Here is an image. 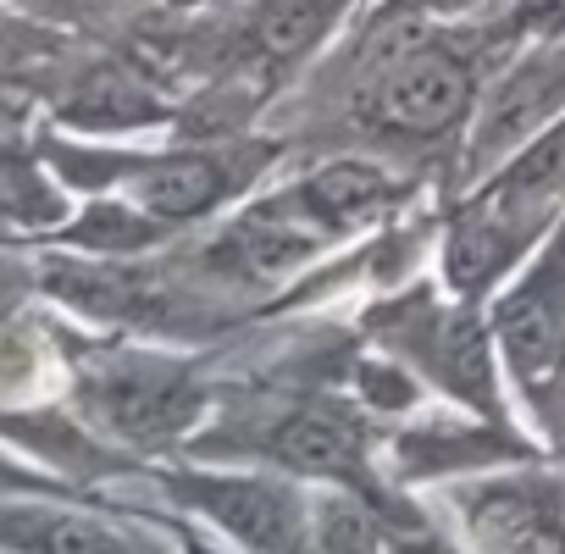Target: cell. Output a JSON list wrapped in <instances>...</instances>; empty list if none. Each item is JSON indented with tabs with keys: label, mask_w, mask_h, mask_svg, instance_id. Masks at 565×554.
Instances as JSON below:
<instances>
[{
	"label": "cell",
	"mask_w": 565,
	"mask_h": 554,
	"mask_svg": "<svg viewBox=\"0 0 565 554\" xmlns=\"http://www.w3.org/2000/svg\"><path fill=\"white\" fill-rule=\"evenodd\" d=\"M62 117L73 128H139L161 117V100L128 67H89L62 95Z\"/></svg>",
	"instance_id": "obj_11"
},
{
	"label": "cell",
	"mask_w": 565,
	"mask_h": 554,
	"mask_svg": "<svg viewBox=\"0 0 565 554\" xmlns=\"http://www.w3.org/2000/svg\"><path fill=\"white\" fill-rule=\"evenodd\" d=\"M289 200H295L300 216L317 222V227H350V222L383 211V205L394 200V183H388V172L372 167V161H328V167L311 172Z\"/></svg>",
	"instance_id": "obj_10"
},
{
	"label": "cell",
	"mask_w": 565,
	"mask_h": 554,
	"mask_svg": "<svg viewBox=\"0 0 565 554\" xmlns=\"http://www.w3.org/2000/svg\"><path fill=\"white\" fill-rule=\"evenodd\" d=\"M0 222H18V227L62 222V189L40 172L29 150L12 145H0Z\"/></svg>",
	"instance_id": "obj_15"
},
{
	"label": "cell",
	"mask_w": 565,
	"mask_h": 554,
	"mask_svg": "<svg viewBox=\"0 0 565 554\" xmlns=\"http://www.w3.org/2000/svg\"><path fill=\"white\" fill-rule=\"evenodd\" d=\"M471 95H477V78L455 51L411 45L405 56L383 62V73L366 95V117L399 139H438L466 122Z\"/></svg>",
	"instance_id": "obj_2"
},
{
	"label": "cell",
	"mask_w": 565,
	"mask_h": 554,
	"mask_svg": "<svg viewBox=\"0 0 565 554\" xmlns=\"http://www.w3.org/2000/svg\"><path fill=\"white\" fill-rule=\"evenodd\" d=\"M493 339L526 388H543L565 366V227L526 266L521 284L493 306Z\"/></svg>",
	"instance_id": "obj_3"
},
{
	"label": "cell",
	"mask_w": 565,
	"mask_h": 554,
	"mask_svg": "<svg viewBox=\"0 0 565 554\" xmlns=\"http://www.w3.org/2000/svg\"><path fill=\"white\" fill-rule=\"evenodd\" d=\"M394 554H449L444 543H433V537H422V543H399Z\"/></svg>",
	"instance_id": "obj_20"
},
{
	"label": "cell",
	"mask_w": 565,
	"mask_h": 554,
	"mask_svg": "<svg viewBox=\"0 0 565 554\" xmlns=\"http://www.w3.org/2000/svg\"><path fill=\"white\" fill-rule=\"evenodd\" d=\"M0 548L12 554H145L128 532L67 504L0 499Z\"/></svg>",
	"instance_id": "obj_7"
},
{
	"label": "cell",
	"mask_w": 565,
	"mask_h": 554,
	"mask_svg": "<svg viewBox=\"0 0 565 554\" xmlns=\"http://www.w3.org/2000/svg\"><path fill=\"white\" fill-rule=\"evenodd\" d=\"M477 554H565V488L554 477H493L466 493Z\"/></svg>",
	"instance_id": "obj_4"
},
{
	"label": "cell",
	"mask_w": 565,
	"mask_h": 554,
	"mask_svg": "<svg viewBox=\"0 0 565 554\" xmlns=\"http://www.w3.org/2000/svg\"><path fill=\"white\" fill-rule=\"evenodd\" d=\"M311 554H383V532L355 499L328 493L311 510Z\"/></svg>",
	"instance_id": "obj_16"
},
{
	"label": "cell",
	"mask_w": 565,
	"mask_h": 554,
	"mask_svg": "<svg viewBox=\"0 0 565 554\" xmlns=\"http://www.w3.org/2000/svg\"><path fill=\"white\" fill-rule=\"evenodd\" d=\"M244 167H249V161H238V156H227V150L172 156V161H156V167L139 172L134 200H139V211L156 216V222H189V216L222 205V200L238 189Z\"/></svg>",
	"instance_id": "obj_8"
},
{
	"label": "cell",
	"mask_w": 565,
	"mask_h": 554,
	"mask_svg": "<svg viewBox=\"0 0 565 554\" xmlns=\"http://www.w3.org/2000/svg\"><path fill=\"white\" fill-rule=\"evenodd\" d=\"M350 12V0H255L249 7V45L266 62H295Z\"/></svg>",
	"instance_id": "obj_12"
},
{
	"label": "cell",
	"mask_w": 565,
	"mask_h": 554,
	"mask_svg": "<svg viewBox=\"0 0 565 554\" xmlns=\"http://www.w3.org/2000/svg\"><path fill=\"white\" fill-rule=\"evenodd\" d=\"M266 455L306 477H361L366 433L333 405H300L266 433Z\"/></svg>",
	"instance_id": "obj_9"
},
{
	"label": "cell",
	"mask_w": 565,
	"mask_h": 554,
	"mask_svg": "<svg viewBox=\"0 0 565 554\" xmlns=\"http://www.w3.org/2000/svg\"><path fill=\"white\" fill-rule=\"evenodd\" d=\"M89 411L100 427H111L128 444H161L183 433L200 411V394L183 372L150 366V361H122L89 377Z\"/></svg>",
	"instance_id": "obj_5"
},
{
	"label": "cell",
	"mask_w": 565,
	"mask_h": 554,
	"mask_svg": "<svg viewBox=\"0 0 565 554\" xmlns=\"http://www.w3.org/2000/svg\"><path fill=\"white\" fill-rule=\"evenodd\" d=\"M18 12H34L45 23H100L111 12H122L128 0H12Z\"/></svg>",
	"instance_id": "obj_18"
},
{
	"label": "cell",
	"mask_w": 565,
	"mask_h": 554,
	"mask_svg": "<svg viewBox=\"0 0 565 554\" xmlns=\"http://www.w3.org/2000/svg\"><path fill=\"white\" fill-rule=\"evenodd\" d=\"M172 493L249 554H311V510L289 482L183 471L172 477Z\"/></svg>",
	"instance_id": "obj_1"
},
{
	"label": "cell",
	"mask_w": 565,
	"mask_h": 554,
	"mask_svg": "<svg viewBox=\"0 0 565 554\" xmlns=\"http://www.w3.org/2000/svg\"><path fill=\"white\" fill-rule=\"evenodd\" d=\"M18 488H40V477L23 471V466H12L7 455H0V493H18Z\"/></svg>",
	"instance_id": "obj_19"
},
{
	"label": "cell",
	"mask_w": 565,
	"mask_h": 554,
	"mask_svg": "<svg viewBox=\"0 0 565 554\" xmlns=\"http://www.w3.org/2000/svg\"><path fill=\"white\" fill-rule=\"evenodd\" d=\"M559 194H565V122L548 128L532 150H521L510 161V172L482 194V205L499 211V216H510V222H521V216L554 205Z\"/></svg>",
	"instance_id": "obj_13"
},
{
	"label": "cell",
	"mask_w": 565,
	"mask_h": 554,
	"mask_svg": "<svg viewBox=\"0 0 565 554\" xmlns=\"http://www.w3.org/2000/svg\"><path fill=\"white\" fill-rule=\"evenodd\" d=\"M427 366L471 405H488L493 411V377H488V344H482V322L455 311L444 322H433V339H427Z\"/></svg>",
	"instance_id": "obj_14"
},
{
	"label": "cell",
	"mask_w": 565,
	"mask_h": 554,
	"mask_svg": "<svg viewBox=\"0 0 565 554\" xmlns=\"http://www.w3.org/2000/svg\"><path fill=\"white\" fill-rule=\"evenodd\" d=\"M156 233V216H139V211H122V205H95L78 227H73V244H89V249H134Z\"/></svg>",
	"instance_id": "obj_17"
},
{
	"label": "cell",
	"mask_w": 565,
	"mask_h": 554,
	"mask_svg": "<svg viewBox=\"0 0 565 554\" xmlns=\"http://www.w3.org/2000/svg\"><path fill=\"white\" fill-rule=\"evenodd\" d=\"M565 106V45L532 56L488 106V117L477 122V139H471V161H493L504 150H515V139L537 134L554 111Z\"/></svg>",
	"instance_id": "obj_6"
}]
</instances>
